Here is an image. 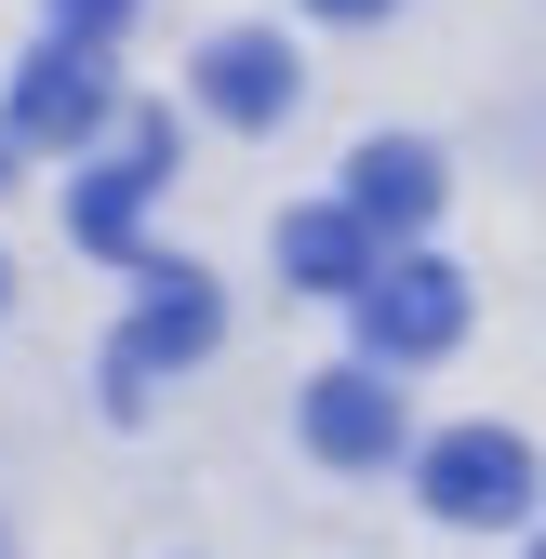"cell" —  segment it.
<instances>
[{
	"label": "cell",
	"instance_id": "obj_1",
	"mask_svg": "<svg viewBox=\"0 0 546 559\" xmlns=\"http://www.w3.org/2000/svg\"><path fill=\"white\" fill-rule=\"evenodd\" d=\"M214 333H227L214 280H200V266H147V307H133V320H120V346H107V400H120V413H147V386H161V373H187Z\"/></svg>",
	"mask_w": 546,
	"mask_h": 559
},
{
	"label": "cell",
	"instance_id": "obj_2",
	"mask_svg": "<svg viewBox=\"0 0 546 559\" xmlns=\"http://www.w3.org/2000/svg\"><path fill=\"white\" fill-rule=\"evenodd\" d=\"M161 174H174V120H161V107H120L107 174H81V200H67L81 253H133V227H147V187H161Z\"/></svg>",
	"mask_w": 546,
	"mask_h": 559
},
{
	"label": "cell",
	"instance_id": "obj_3",
	"mask_svg": "<svg viewBox=\"0 0 546 559\" xmlns=\"http://www.w3.org/2000/svg\"><path fill=\"white\" fill-rule=\"evenodd\" d=\"M360 333H373V360H440V346L466 333V280L440 253H400L360 280Z\"/></svg>",
	"mask_w": 546,
	"mask_h": 559
},
{
	"label": "cell",
	"instance_id": "obj_4",
	"mask_svg": "<svg viewBox=\"0 0 546 559\" xmlns=\"http://www.w3.org/2000/svg\"><path fill=\"white\" fill-rule=\"evenodd\" d=\"M427 507L466 520V533L520 520V507H533V440H507V427H453V440H427Z\"/></svg>",
	"mask_w": 546,
	"mask_h": 559
},
{
	"label": "cell",
	"instance_id": "obj_5",
	"mask_svg": "<svg viewBox=\"0 0 546 559\" xmlns=\"http://www.w3.org/2000/svg\"><path fill=\"white\" fill-rule=\"evenodd\" d=\"M94 120H107V53H94V40H40V53L14 67L0 133H14V147H81Z\"/></svg>",
	"mask_w": 546,
	"mask_h": 559
},
{
	"label": "cell",
	"instance_id": "obj_6",
	"mask_svg": "<svg viewBox=\"0 0 546 559\" xmlns=\"http://www.w3.org/2000/svg\"><path fill=\"white\" fill-rule=\"evenodd\" d=\"M200 107L266 133V120H294V40H266V27H227L214 53H200Z\"/></svg>",
	"mask_w": 546,
	"mask_h": 559
},
{
	"label": "cell",
	"instance_id": "obj_7",
	"mask_svg": "<svg viewBox=\"0 0 546 559\" xmlns=\"http://www.w3.org/2000/svg\"><path fill=\"white\" fill-rule=\"evenodd\" d=\"M307 453L320 466H387L400 453V386L387 373H320L307 386Z\"/></svg>",
	"mask_w": 546,
	"mask_h": 559
},
{
	"label": "cell",
	"instance_id": "obj_8",
	"mask_svg": "<svg viewBox=\"0 0 546 559\" xmlns=\"http://www.w3.org/2000/svg\"><path fill=\"white\" fill-rule=\"evenodd\" d=\"M347 214L387 240V227H427L440 214V147H414V133H373V147L347 160Z\"/></svg>",
	"mask_w": 546,
	"mask_h": 559
},
{
	"label": "cell",
	"instance_id": "obj_9",
	"mask_svg": "<svg viewBox=\"0 0 546 559\" xmlns=\"http://www.w3.org/2000/svg\"><path fill=\"white\" fill-rule=\"evenodd\" d=\"M281 266H294V294H360L387 253H373V227L347 200H320V214H281Z\"/></svg>",
	"mask_w": 546,
	"mask_h": 559
},
{
	"label": "cell",
	"instance_id": "obj_10",
	"mask_svg": "<svg viewBox=\"0 0 546 559\" xmlns=\"http://www.w3.org/2000/svg\"><path fill=\"white\" fill-rule=\"evenodd\" d=\"M54 14H67V40H107V27L133 14V0H54Z\"/></svg>",
	"mask_w": 546,
	"mask_h": 559
},
{
	"label": "cell",
	"instance_id": "obj_11",
	"mask_svg": "<svg viewBox=\"0 0 546 559\" xmlns=\"http://www.w3.org/2000/svg\"><path fill=\"white\" fill-rule=\"evenodd\" d=\"M307 14H333V27H373V14H387V0H307Z\"/></svg>",
	"mask_w": 546,
	"mask_h": 559
},
{
	"label": "cell",
	"instance_id": "obj_12",
	"mask_svg": "<svg viewBox=\"0 0 546 559\" xmlns=\"http://www.w3.org/2000/svg\"><path fill=\"white\" fill-rule=\"evenodd\" d=\"M0 187H14V133H0Z\"/></svg>",
	"mask_w": 546,
	"mask_h": 559
},
{
	"label": "cell",
	"instance_id": "obj_13",
	"mask_svg": "<svg viewBox=\"0 0 546 559\" xmlns=\"http://www.w3.org/2000/svg\"><path fill=\"white\" fill-rule=\"evenodd\" d=\"M0 294H14V266H0Z\"/></svg>",
	"mask_w": 546,
	"mask_h": 559
},
{
	"label": "cell",
	"instance_id": "obj_14",
	"mask_svg": "<svg viewBox=\"0 0 546 559\" xmlns=\"http://www.w3.org/2000/svg\"><path fill=\"white\" fill-rule=\"evenodd\" d=\"M0 559H14V533H0Z\"/></svg>",
	"mask_w": 546,
	"mask_h": 559
},
{
	"label": "cell",
	"instance_id": "obj_15",
	"mask_svg": "<svg viewBox=\"0 0 546 559\" xmlns=\"http://www.w3.org/2000/svg\"><path fill=\"white\" fill-rule=\"evenodd\" d=\"M533 559H546V546H533Z\"/></svg>",
	"mask_w": 546,
	"mask_h": 559
}]
</instances>
